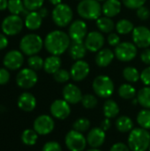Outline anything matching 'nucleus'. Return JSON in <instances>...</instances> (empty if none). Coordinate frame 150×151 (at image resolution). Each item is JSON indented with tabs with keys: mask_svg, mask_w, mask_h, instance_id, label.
Returning <instances> with one entry per match:
<instances>
[{
	"mask_svg": "<svg viewBox=\"0 0 150 151\" xmlns=\"http://www.w3.org/2000/svg\"><path fill=\"white\" fill-rule=\"evenodd\" d=\"M24 6L29 12L37 11L42 7L44 0H23Z\"/></svg>",
	"mask_w": 150,
	"mask_h": 151,
	"instance_id": "40",
	"label": "nucleus"
},
{
	"mask_svg": "<svg viewBox=\"0 0 150 151\" xmlns=\"http://www.w3.org/2000/svg\"><path fill=\"white\" fill-rule=\"evenodd\" d=\"M18 106L24 111H32L36 106V99L31 93H22L18 99Z\"/></svg>",
	"mask_w": 150,
	"mask_h": 151,
	"instance_id": "20",
	"label": "nucleus"
},
{
	"mask_svg": "<svg viewBox=\"0 0 150 151\" xmlns=\"http://www.w3.org/2000/svg\"><path fill=\"white\" fill-rule=\"evenodd\" d=\"M141 61L148 65H150V49L147 48L146 50H144L141 54Z\"/></svg>",
	"mask_w": 150,
	"mask_h": 151,
	"instance_id": "48",
	"label": "nucleus"
},
{
	"mask_svg": "<svg viewBox=\"0 0 150 151\" xmlns=\"http://www.w3.org/2000/svg\"><path fill=\"white\" fill-rule=\"evenodd\" d=\"M90 67L86 61L82 59L76 60V62L71 67V78L75 81H81L88 77Z\"/></svg>",
	"mask_w": 150,
	"mask_h": 151,
	"instance_id": "16",
	"label": "nucleus"
},
{
	"mask_svg": "<svg viewBox=\"0 0 150 151\" xmlns=\"http://www.w3.org/2000/svg\"><path fill=\"white\" fill-rule=\"evenodd\" d=\"M105 137V131H103L101 127H95L88 132L87 142L91 148L97 149L104 143Z\"/></svg>",
	"mask_w": 150,
	"mask_h": 151,
	"instance_id": "19",
	"label": "nucleus"
},
{
	"mask_svg": "<svg viewBox=\"0 0 150 151\" xmlns=\"http://www.w3.org/2000/svg\"><path fill=\"white\" fill-rule=\"evenodd\" d=\"M24 26L22 19L19 15H9L5 17L1 24V28L5 35H16L22 30Z\"/></svg>",
	"mask_w": 150,
	"mask_h": 151,
	"instance_id": "7",
	"label": "nucleus"
},
{
	"mask_svg": "<svg viewBox=\"0 0 150 151\" xmlns=\"http://www.w3.org/2000/svg\"><path fill=\"white\" fill-rule=\"evenodd\" d=\"M77 12L79 15L88 20L97 19L102 14V6L97 0H81L78 6Z\"/></svg>",
	"mask_w": 150,
	"mask_h": 151,
	"instance_id": "3",
	"label": "nucleus"
},
{
	"mask_svg": "<svg viewBox=\"0 0 150 151\" xmlns=\"http://www.w3.org/2000/svg\"><path fill=\"white\" fill-rule=\"evenodd\" d=\"M123 77L128 82H137L141 79V74L139 71L133 66H127L123 70Z\"/></svg>",
	"mask_w": 150,
	"mask_h": 151,
	"instance_id": "32",
	"label": "nucleus"
},
{
	"mask_svg": "<svg viewBox=\"0 0 150 151\" xmlns=\"http://www.w3.org/2000/svg\"><path fill=\"white\" fill-rule=\"evenodd\" d=\"M27 64H28L29 68H31L34 71H38V70H41L42 68H43L44 61L41 57L37 56V55H33L28 58Z\"/></svg>",
	"mask_w": 150,
	"mask_h": 151,
	"instance_id": "36",
	"label": "nucleus"
},
{
	"mask_svg": "<svg viewBox=\"0 0 150 151\" xmlns=\"http://www.w3.org/2000/svg\"><path fill=\"white\" fill-rule=\"evenodd\" d=\"M97 103H98V101H97L96 97L91 94L84 95L82 96V99H81V104H82L83 107L86 109L95 108L97 105Z\"/></svg>",
	"mask_w": 150,
	"mask_h": 151,
	"instance_id": "38",
	"label": "nucleus"
},
{
	"mask_svg": "<svg viewBox=\"0 0 150 151\" xmlns=\"http://www.w3.org/2000/svg\"><path fill=\"white\" fill-rule=\"evenodd\" d=\"M115 28L119 35H127L130 32H133L134 27L130 20L123 19L117 22Z\"/></svg>",
	"mask_w": 150,
	"mask_h": 151,
	"instance_id": "30",
	"label": "nucleus"
},
{
	"mask_svg": "<svg viewBox=\"0 0 150 151\" xmlns=\"http://www.w3.org/2000/svg\"><path fill=\"white\" fill-rule=\"evenodd\" d=\"M96 27L103 33H111L116 27L113 20L109 17H100L96 19Z\"/></svg>",
	"mask_w": 150,
	"mask_h": 151,
	"instance_id": "28",
	"label": "nucleus"
},
{
	"mask_svg": "<svg viewBox=\"0 0 150 151\" xmlns=\"http://www.w3.org/2000/svg\"><path fill=\"white\" fill-rule=\"evenodd\" d=\"M111 120H110V119H105L103 122H102V124H101V128L103 130V131H107V130H109L110 128H111Z\"/></svg>",
	"mask_w": 150,
	"mask_h": 151,
	"instance_id": "50",
	"label": "nucleus"
},
{
	"mask_svg": "<svg viewBox=\"0 0 150 151\" xmlns=\"http://www.w3.org/2000/svg\"><path fill=\"white\" fill-rule=\"evenodd\" d=\"M61 58L58 56L51 55L44 60L43 69L47 73L54 74L61 67Z\"/></svg>",
	"mask_w": 150,
	"mask_h": 151,
	"instance_id": "24",
	"label": "nucleus"
},
{
	"mask_svg": "<svg viewBox=\"0 0 150 151\" xmlns=\"http://www.w3.org/2000/svg\"><path fill=\"white\" fill-rule=\"evenodd\" d=\"M133 43L142 49H147L150 46V30L144 26H139L133 30Z\"/></svg>",
	"mask_w": 150,
	"mask_h": 151,
	"instance_id": "12",
	"label": "nucleus"
},
{
	"mask_svg": "<svg viewBox=\"0 0 150 151\" xmlns=\"http://www.w3.org/2000/svg\"><path fill=\"white\" fill-rule=\"evenodd\" d=\"M43 45L44 42L38 35L28 34L21 38L19 42V49L23 54L30 57L40 52Z\"/></svg>",
	"mask_w": 150,
	"mask_h": 151,
	"instance_id": "4",
	"label": "nucleus"
},
{
	"mask_svg": "<svg viewBox=\"0 0 150 151\" xmlns=\"http://www.w3.org/2000/svg\"><path fill=\"white\" fill-rule=\"evenodd\" d=\"M149 151H150V146H149Z\"/></svg>",
	"mask_w": 150,
	"mask_h": 151,
	"instance_id": "56",
	"label": "nucleus"
},
{
	"mask_svg": "<svg viewBox=\"0 0 150 151\" xmlns=\"http://www.w3.org/2000/svg\"><path fill=\"white\" fill-rule=\"evenodd\" d=\"M110 151H131L130 148L123 142H118L112 145Z\"/></svg>",
	"mask_w": 150,
	"mask_h": 151,
	"instance_id": "47",
	"label": "nucleus"
},
{
	"mask_svg": "<svg viewBox=\"0 0 150 151\" xmlns=\"http://www.w3.org/2000/svg\"><path fill=\"white\" fill-rule=\"evenodd\" d=\"M118 95L123 99H133L136 96V89L130 84H122L118 88Z\"/></svg>",
	"mask_w": 150,
	"mask_h": 151,
	"instance_id": "31",
	"label": "nucleus"
},
{
	"mask_svg": "<svg viewBox=\"0 0 150 151\" xmlns=\"http://www.w3.org/2000/svg\"><path fill=\"white\" fill-rule=\"evenodd\" d=\"M37 12H39V14L42 16V19H43V18H45V17H47V15H48V13H49V12H48L47 8H45V7H41Z\"/></svg>",
	"mask_w": 150,
	"mask_h": 151,
	"instance_id": "51",
	"label": "nucleus"
},
{
	"mask_svg": "<svg viewBox=\"0 0 150 151\" xmlns=\"http://www.w3.org/2000/svg\"><path fill=\"white\" fill-rule=\"evenodd\" d=\"M82 96L81 90L74 84L69 83L65 85L63 89L64 100L71 104H76L79 102H81Z\"/></svg>",
	"mask_w": 150,
	"mask_h": 151,
	"instance_id": "18",
	"label": "nucleus"
},
{
	"mask_svg": "<svg viewBox=\"0 0 150 151\" xmlns=\"http://www.w3.org/2000/svg\"><path fill=\"white\" fill-rule=\"evenodd\" d=\"M115 57L122 62L132 61L137 55V46L129 42H120L114 50Z\"/></svg>",
	"mask_w": 150,
	"mask_h": 151,
	"instance_id": "9",
	"label": "nucleus"
},
{
	"mask_svg": "<svg viewBox=\"0 0 150 151\" xmlns=\"http://www.w3.org/2000/svg\"><path fill=\"white\" fill-rule=\"evenodd\" d=\"M114 57H115V54L110 49L100 50L97 52L95 58V64L100 67H106L112 62V60L114 59Z\"/></svg>",
	"mask_w": 150,
	"mask_h": 151,
	"instance_id": "22",
	"label": "nucleus"
},
{
	"mask_svg": "<svg viewBox=\"0 0 150 151\" xmlns=\"http://www.w3.org/2000/svg\"><path fill=\"white\" fill-rule=\"evenodd\" d=\"M68 35L72 42H83L88 35V26L86 22L81 19L72 22L68 29Z\"/></svg>",
	"mask_w": 150,
	"mask_h": 151,
	"instance_id": "11",
	"label": "nucleus"
},
{
	"mask_svg": "<svg viewBox=\"0 0 150 151\" xmlns=\"http://www.w3.org/2000/svg\"><path fill=\"white\" fill-rule=\"evenodd\" d=\"M69 35L61 30H54L49 33L44 39V47L49 53L55 56L62 55L70 47Z\"/></svg>",
	"mask_w": 150,
	"mask_h": 151,
	"instance_id": "1",
	"label": "nucleus"
},
{
	"mask_svg": "<svg viewBox=\"0 0 150 151\" xmlns=\"http://www.w3.org/2000/svg\"><path fill=\"white\" fill-rule=\"evenodd\" d=\"M65 142L70 151H83L86 149L88 142L82 133L73 129L66 134Z\"/></svg>",
	"mask_w": 150,
	"mask_h": 151,
	"instance_id": "8",
	"label": "nucleus"
},
{
	"mask_svg": "<svg viewBox=\"0 0 150 151\" xmlns=\"http://www.w3.org/2000/svg\"><path fill=\"white\" fill-rule=\"evenodd\" d=\"M124 5L132 10H137L138 8L144 5L146 0H122Z\"/></svg>",
	"mask_w": 150,
	"mask_h": 151,
	"instance_id": "41",
	"label": "nucleus"
},
{
	"mask_svg": "<svg viewBox=\"0 0 150 151\" xmlns=\"http://www.w3.org/2000/svg\"><path fill=\"white\" fill-rule=\"evenodd\" d=\"M137 122L139 126L144 129H150V110L146 109L139 112L137 116Z\"/></svg>",
	"mask_w": 150,
	"mask_h": 151,
	"instance_id": "35",
	"label": "nucleus"
},
{
	"mask_svg": "<svg viewBox=\"0 0 150 151\" xmlns=\"http://www.w3.org/2000/svg\"><path fill=\"white\" fill-rule=\"evenodd\" d=\"M97 1H99V2H102V1H106V0H97Z\"/></svg>",
	"mask_w": 150,
	"mask_h": 151,
	"instance_id": "55",
	"label": "nucleus"
},
{
	"mask_svg": "<svg viewBox=\"0 0 150 151\" xmlns=\"http://www.w3.org/2000/svg\"><path fill=\"white\" fill-rule=\"evenodd\" d=\"M55 124L52 118L49 115H41L34 122V130L41 135L50 134L54 129Z\"/></svg>",
	"mask_w": 150,
	"mask_h": 151,
	"instance_id": "13",
	"label": "nucleus"
},
{
	"mask_svg": "<svg viewBox=\"0 0 150 151\" xmlns=\"http://www.w3.org/2000/svg\"><path fill=\"white\" fill-rule=\"evenodd\" d=\"M137 100L140 105L145 109L150 110V87L147 86L139 90L137 94Z\"/></svg>",
	"mask_w": 150,
	"mask_h": 151,
	"instance_id": "29",
	"label": "nucleus"
},
{
	"mask_svg": "<svg viewBox=\"0 0 150 151\" xmlns=\"http://www.w3.org/2000/svg\"><path fill=\"white\" fill-rule=\"evenodd\" d=\"M72 10L66 4L61 3L56 5L52 11V19L54 23L60 27H64L69 25L72 22Z\"/></svg>",
	"mask_w": 150,
	"mask_h": 151,
	"instance_id": "5",
	"label": "nucleus"
},
{
	"mask_svg": "<svg viewBox=\"0 0 150 151\" xmlns=\"http://www.w3.org/2000/svg\"><path fill=\"white\" fill-rule=\"evenodd\" d=\"M89 127H90V121L85 118H80L73 123V129L80 133H84L88 131Z\"/></svg>",
	"mask_w": 150,
	"mask_h": 151,
	"instance_id": "37",
	"label": "nucleus"
},
{
	"mask_svg": "<svg viewBox=\"0 0 150 151\" xmlns=\"http://www.w3.org/2000/svg\"><path fill=\"white\" fill-rule=\"evenodd\" d=\"M10 80V73L7 68H0V85L6 84Z\"/></svg>",
	"mask_w": 150,
	"mask_h": 151,
	"instance_id": "44",
	"label": "nucleus"
},
{
	"mask_svg": "<svg viewBox=\"0 0 150 151\" xmlns=\"http://www.w3.org/2000/svg\"><path fill=\"white\" fill-rule=\"evenodd\" d=\"M136 13H137L138 18H139L140 19H141V20H147V19H149L150 17L149 9L147 8V7L144 6V5L141 6V7H140V8H138Z\"/></svg>",
	"mask_w": 150,
	"mask_h": 151,
	"instance_id": "42",
	"label": "nucleus"
},
{
	"mask_svg": "<svg viewBox=\"0 0 150 151\" xmlns=\"http://www.w3.org/2000/svg\"><path fill=\"white\" fill-rule=\"evenodd\" d=\"M107 41L109 42L110 45L111 46H118L120 43V37L118 34L115 33H111L108 37H107Z\"/></svg>",
	"mask_w": 150,
	"mask_h": 151,
	"instance_id": "45",
	"label": "nucleus"
},
{
	"mask_svg": "<svg viewBox=\"0 0 150 151\" xmlns=\"http://www.w3.org/2000/svg\"><path fill=\"white\" fill-rule=\"evenodd\" d=\"M80 1H81V0H80Z\"/></svg>",
	"mask_w": 150,
	"mask_h": 151,
	"instance_id": "57",
	"label": "nucleus"
},
{
	"mask_svg": "<svg viewBox=\"0 0 150 151\" xmlns=\"http://www.w3.org/2000/svg\"><path fill=\"white\" fill-rule=\"evenodd\" d=\"M88 151H101L100 150H98V149H95V148H92L91 150H88Z\"/></svg>",
	"mask_w": 150,
	"mask_h": 151,
	"instance_id": "54",
	"label": "nucleus"
},
{
	"mask_svg": "<svg viewBox=\"0 0 150 151\" xmlns=\"http://www.w3.org/2000/svg\"><path fill=\"white\" fill-rule=\"evenodd\" d=\"M38 134L33 129H26L21 134L22 142L27 146H33L36 143Z\"/></svg>",
	"mask_w": 150,
	"mask_h": 151,
	"instance_id": "33",
	"label": "nucleus"
},
{
	"mask_svg": "<svg viewBox=\"0 0 150 151\" xmlns=\"http://www.w3.org/2000/svg\"><path fill=\"white\" fill-rule=\"evenodd\" d=\"M121 11V3L119 0H106L102 6V12L104 16L112 18L117 16Z\"/></svg>",
	"mask_w": 150,
	"mask_h": 151,
	"instance_id": "21",
	"label": "nucleus"
},
{
	"mask_svg": "<svg viewBox=\"0 0 150 151\" xmlns=\"http://www.w3.org/2000/svg\"><path fill=\"white\" fill-rule=\"evenodd\" d=\"M92 87L95 93L102 98H108L114 92V83L107 75L97 76L94 80Z\"/></svg>",
	"mask_w": 150,
	"mask_h": 151,
	"instance_id": "6",
	"label": "nucleus"
},
{
	"mask_svg": "<svg viewBox=\"0 0 150 151\" xmlns=\"http://www.w3.org/2000/svg\"><path fill=\"white\" fill-rule=\"evenodd\" d=\"M50 112L57 119H65L71 113L70 104L62 99L55 100L50 105Z\"/></svg>",
	"mask_w": 150,
	"mask_h": 151,
	"instance_id": "17",
	"label": "nucleus"
},
{
	"mask_svg": "<svg viewBox=\"0 0 150 151\" xmlns=\"http://www.w3.org/2000/svg\"><path fill=\"white\" fill-rule=\"evenodd\" d=\"M150 146V134L142 127L133 128L128 137V147L132 151H147Z\"/></svg>",
	"mask_w": 150,
	"mask_h": 151,
	"instance_id": "2",
	"label": "nucleus"
},
{
	"mask_svg": "<svg viewBox=\"0 0 150 151\" xmlns=\"http://www.w3.org/2000/svg\"><path fill=\"white\" fill-rule=\"evenodd\" d=\"M119 113V106L114 100H107L103 104V114L107 119H113Z\"/></svg>",
	"mask_w": 150,
	"mask_h": 151,
	"instance_id": "26",
	"label": "nucleus"
},
{
	"mask_svg": "<svg viewBox=\"0 0 150 151\" xmlns=\"http://www.w3.org/2000/svg\"><path fill=\"white\" fill-rule=\"evenodd\" d=\"M38 81V76L34 70L31 68H24L20 70L16 76L17 85L21 88H31Z\"/></svg>",
	"mask_w": 150,
	"mask_h": 151,
	"instance_id": "10",
	"label": "nucleus"
},
{
	"mask_svg": "<svg viewBox=\"0 0 150 151\" xmlns=\"http://www.w3.org/2000/svg\"><path fill=\"white\" fill-rule=\"evenodd\" d=\"M42 151H62V148L57 142H49L44 144Z\"/></svg>",
	"mask_w": 150,
	"mask_h": 151,
	"instance_id": "43",
	"label": "nucleus"
},
{
	"mask_svg": "<svg viewBox=\"0 0 150 151\" xmlns=\"http://www.w3.org/2000/svg\"><path fill=\"white\" fill-rule=\"evenodd\" d=\"M8 7V0H0V11H4Z\"/></svg>",
	"mask_w": 150,
	"mask_h": 151,
	"instance_id": "52",
	"label": "nucleus"
},
{
	"mask_svg": "<svg viewBox=\"0 0 150 151\" xmlns=\"http://www.w3.org/2000/svg\"><path fill=\"white\" fill-rule=\"evenodd\" d=\"M8 45V39L4 34L0 33V50H4L7 47Z\"/></svg>",
	"mask_w": 150,
	"mask_h": 151,
	"instance_id": "49",
	"label": "nucleus"
},
{
	"mask_svg": "<svg viewBox=\"0 0 150 151\" xmlns=\"http://www.w3.org/2000/svg\"><path fill=\"white\" fill-rule=\"evenodd\" d=\"M87 50H88L83 42H72V44L69 47V54L74 60L82 59L85 57Z\"/></svg>",
	"mask_w": 150,
	"mask_h": 151,
	"instance_id": "25",
	"label": "nucleus"
},
{
	"mask_svg": "<svg viewBox=\"0 0 150 151\" xmlns=\"http://www.w3.org/2000/svg\"><path fill=\"white\" fill-rule=\"evenodd\" d=\"M141 80L146 86L150 87V65L142 71L141 73Z\"/></svg>",
	"mask_w": 150,
	"mask_h": 151,
	"instance_id": "46",
	"label": "nucleus"
},
{
	"mask_svg": "<svg viewBox=\"0 0 150 151\" xmlns=\"http://www.w3.org/2000/svg\"><path fill=\"white\" fill-rule=\"evenodd\" d=\"M53 78L56 81L59 83H65L68 81L71 78V73L65 69H59L53 74Z\"/></svg>",
	"mask_w": 150,
	"mask_h": 151,
	"instance_id": "39",
	"label": "nucleus"
},
{
	"mask_svg": "<svg viewBox=\"0 0 150 151\" xmlns=\"http://www.w3.org/2000/svg\"><path fill=\"white\" fill-rule=\"evenodd\" d=\"M42 23V18L37 11L30 12L25 17V25L29 30H36L40 28Z\"/></svg>",
	"mask_w": 150,
	"mask_h": 151,
	"instance_id": "23",
	"label": "nucleus"
},
{
	"mask_svg": "<svg viewBox=\"0 0 150 151\" xmlns=\"http://www.w3.org/2000/svg\"><path fill=\"white\" fill-rule=\"evenodd\" d=\"M3 63L8 70H18L24 63V56L19 50H10L5 54Z\"/></svg>",
	"mask_w": 150,
	"mask_h": 151,
	"instance_id": "15",
	"label": "nucleus"
},
{
	"mask_svg": "<svg viewBox=\"0 0 150 151\" xmlns=\"http://www.w3.org/2000/svg\"><path fill=\"white\" fill-rule=\"evenodd\" d=\"M104 36L102 33L93 31L87 35L84 44L88 50L91 52H98L100 50H102L104 44Z\"/></svg>",
	"mask_w": 150,
	"mask_h": 151,
	"instance_id": "14",
	"label": "nucleus"
},
{
	"mask_svg": "<svg viewBox=\"0 0 150 151\" xmlns=\"http://www.w3.org/2000/svg\"><path fill=\"white\" fill-rule=\"evenodd\" d=\"M116 127L121 133L131 132L133 129V122L127 116H121L116 120Z\"/></svg>",
	"mask_w": 150,
	"mask_h": 151,
	"instance_id": "27",
	"label": "nucleus"
},
{
	"mask_svg": "<svg viewBox=\"0 0 150 151\" xmlns=\"http://www.w3.org/2000/svg\"><path fill=\"white\" fill-rule=\"evenodd\" d=\"M9 12L13 15H19L25 11L24 3L22 0H8V7Z\"/></svg>",
	"mask_w": 150,
	"mask_h": 151,
	"instance_id": "34",
	"label": "nucleus"
},
{
	"mask_svg": "<svg viewBox=\"0 0 150 151\" xmlns=\"http://www.w3.org/2000/svg\"><path fill=\"white\" fill-rule=\"evenodd\" d=\"M49 2L50 3V4H52L53 5H57V4H61L62 3V0H49Z\"/></svg>",
	"mask_w": 150,
	"mask_h": 151,
	"instance_id": "53",
	"label": "nucleus"
}]
</instances>
